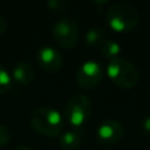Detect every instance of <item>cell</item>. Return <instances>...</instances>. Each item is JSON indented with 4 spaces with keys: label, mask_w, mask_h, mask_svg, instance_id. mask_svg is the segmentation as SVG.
Returning <instances> with one entry per match:
<instances>
[{
    "label": "cell",
    "mask_w": 150,
    "mask_h": 150,
    "mask_svg": "<svg viewBox=\"0 0 150 150\" xmlns=\"http://www.w3.org/2000/svg\"><path fill=\"white\" fill-rule=\"evenodd\" d=\"M64 124L61 112L52 107H41L33 111L30 116V125L42 135L54 137L59 135Z\"/></svg>",
    "instance_id": "6da1fadb"
},
{
    "label": "cell",
    "mask_w": 150,
    "mask_h": 150,
    "mask_svg": "<svg viewBox=\"0 0 150 150\" xmlns=\"http://www.w3.org/2000/svg\"><path fill=\"white\" fill-rule=\"evenodd\" d=\"M107 23L116 32L132 30L139 21L137 9L129 2H116L107 12Z\"/></svg>",
    "instance_id": "7a4b0ae2"
},
{
    "label": "cell",
    "mask_w": 150,
    "mask_h": 150,
    "mask_svg": "<svg viewBox=\"0 0 150 150\" xmlns=\"http://www.w3.org/2000/svg\"><path fill=\"white\" fill-rule=\"evenodd\" d=\"M108 76L122 88H132L138 82V70L132 62L123 57H116L109 61L107 67Z\"/></svg>",
    "instance_id": "3957f363"
},
{
    "label": "cell",
    "mask_w": 150,
    "mask_h": 150,
    "mask_svg": "<svg viewBox=\"0 0 150 150\" xmlns=\"http://www.w3.org/2000/svg\"><path fill=\"white\" fill-rule=\"evenodd\" d=\"M90 112L91 101L89 97L83 94H76L67 101L63 110V118L71 125L80 127L88 120Z\"/></svg>",
    "instance_id": "277c9868"
},
{
    "label": "cell",
    "mask_w": 150,
    "mask_h": 150,
    "mask_svg": "<svg viewBox=\"0 0 150 150\" xmlns=\"http://www.w3.org/2000/svg\"><path fill=\"white\" fill-rule=\"evenodd\" d=\"M54 41L62 48H73L79 39V26L77 22L70 16H63L57 19L53 25L52 30Z\"/></svg>",
    "instance_id": "5b68a950"
},
{
    "label": "cell",
    "mask_w": 150,
    "mask_h": 150,
    "mask_svg": "<svg viewBox=\"0 0 150 150\" xmlns=\"http://www.w3.org/2000/svg\"><path fill=\"white\" fill-rule=\"evenodd\" d=\"M103 77V68L97 61H86L81 64L76 74L77 84L83 89H93Z\"/></svg>",
    "instance_id": "8992f818"
},
{
    "label": "cell",
    "mask_w": 150,
    "mask_h": 150,
    "mask_svg": "<svg viewBox=\"0 0 150 150\" xmlns=\"http://www.w3.org/2000/svg\"><path fill=\"white\" fill-rule=\"evenodd\" d=\"M97 141L103 145H112L121 141L123 136V125L114 118L101 122L97 128Z\"/></svg>",
    "instance_id": "52a82bcc"
},
{
    "label": "cell",
    "mask_w": 150,
    "mask_h": 150,
    "mask_svg": "<svg viewBox=\"0 0 150 150\" xmlns=\"http://www.w3.org/2000/svg\"><path fill=\"white\" fill-rule=\"evenodd\" d=\"M36 62L42 69L54 73L62 68L63 59L56 48L52 46H41L36 52Z\"/></svg>",
    "instance_id": "ba28073f"
},
{
    "label": "cell",
    "mask_w": 150,
    "mask_h": 150,
    "mask_svg": "<svg viewBox=\"0 0 150 150\" xmlns=\"http://www.w3.org/2000/svg\"><path fill=\"white\" fill-rule=\"evenodd\" d=\"M35 71L27 62H19L12 69V77L22 86H28L33 82Z\"/></svg>",
    "instance_id": "9c48e42d"
},
{
    "label": "cell",
    "mask_w": 150,
    "mask_h": 150,
    "mask_svg": "<svg viewBox=\"0 0 150 150\" xmlns=\"http://www.w3.org/2000/svg\"><path fill=\"white\" fill-rule=\"evenodd\" d=\"M82 134L77 130H67L60 136V145L66 150H76L81 145Z\"/></svg>",
    "instance_id": "30bf717a"
},
{
    "label": "cell",
    "mask_w": 150,
    "mask_h": 150,
    "mask_svg": "<svg viewBox=\"0 0 150 150\" xmlns=\"http://www.w3.org/2000/svg\"><path fill=\"white\" fill-rule=\"evenodd\" d=\"M84 39H86V42L89 47L100 48L107 38H105V32L101 27L95 26V27H91L87 30Z\"/></svg>",
    "instance_id": "8fae6325"
},
{
    "label": "cell",
    "mask_w": 150,
    "mask_h": 150,
    "mask_svg": "<svg viewBox=\"0 0 150 150\" xmlns=\"http://www.w3.org/2000/svg\"><path fill=\"white\" fill-rule=\"evenodd\" d=\"M100 50L102 53V55L107 59H116L118 57L120 53H121V46L118 42H116L115 40L111 39H105L104 42L101 45Z\"/></svg>",
    "instance_id": "7c38bea8"
},
{
    "label": "cell",
    "mask_w": 150,
    "mask_h": 150,
    "mask_svg": "<svg viewBox=\"0 0 150 150\" xmlns=\"http://www.w3.org/2000/svg\"><path fill=\"white\" fill-rule=\"evenodd\" d=\"M12 86V76L4 64L0 63V95L5 94Z\"/></svg>",
    "instance_id": "4fadbf2b"
},
{
    "label": "cell",
    "mask_w": 150,
    "mask_h": 150,
    "mask_svg": "<svg viewBox=\"0 0 150 150\" xmlns=\"http://www.w3.org/2000/svg\"><path fill=\"white\" fill-rule=\"evenodd\" d=\"M46 5L54 12H63L69 6L68 1H64V0H49L46 2Z\"/></svg>",
    "instance_id": "5bb4252c"
},
{
    "label": "cell",
    "mask_w": 150,
    "mask_h": 150,
    "mask_svg": "<svg viewBox=\"0 0 150 150\" xmlns=\"http://www.w3.org/2000/svg\"><path fill=\"white\" fill-rule=\"evenodd\" d=\"M9 139H11L9 130H8L5 125L0 124V148L5 146V145L9 142Z\"/></svg>",
    "instance_id": "9a60e30c"
},
{
    "label": "cell",
    "mask_w": 150,
    "mask_h": 150,
    "mask_svg": "<svg viewBox=\"0 0 150 150\" xmlns=\"http://www.w3.org/2000/svg\"><path fill=\"white\" fill-rule=\"evenodd\" d=\"M142 128H143V131L150 137V116H146V117L143 120Z\"/></svg>",
    "instance_id": "2e32d148"
},
{
    "label": "cell",
    "mask_w": 150,
    "mask_h": 150,
    "mask_svg": "<svg viewBox=\"0 0 150 150\" xmlns=\"http://www.w3.org/2000/svg\"><path fill=\"white\" fill-rule=\"evenodd\" d=\"M6 28H7V21L4 16L0 15V35L6 30Z\"/></svg>",
    "instance_id": "e0dca14e"
},
{
    "label": "cell",
    "mask_w": 150,
    "mask_h": 150,
    "mask_svg": "<svg viewBox=\"0 0 150 150\" xmlns=\"http://www.w3.org/2000/svg\"><path fill=\"white\" fill-rule=\"evenodd\" d=\"M14 150H32L29 146H26V145H19L16 148H14Z\"/></svg>",
    "instance_id": "ac0fdd59"
}]
</instances>
